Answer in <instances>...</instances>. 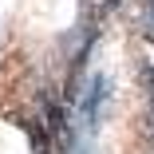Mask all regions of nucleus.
Wrapping results in <instances>:
<instances>
[{"mask_svg": "<svg viewBox=\"0 0 154 154\" xmlns=\"http://www.w3.org/2000/svg\"><path fill=\"white\" fill-rule=\"evenodd\" d=\"M107 75H95L87 83V91H83V103H79V111H83V131L87 134H95L99 131V122H103V111H107Z\"/></svg>", "mask_w": 154, "mask_h": 154, "instance_id": "nucleus-1", "label": "nucleus"}, {"mask_svg": "<svg viewBox=\"0 0 154 154\" xmlns=\"http://www.w3.org/2000/svg\"><path fill=\"white\" fill-rule=\"evenodd\" d=\"M115 4H119V0H95V16H103V12H111Z\"/></svg>", "mask_w": 154, "mask_h": 154, "instance_id": "nucleus-2", "label": "nucleus"}, {"mask_svg": "<svg viewBox=\"0 0 154 154\" xmlns=\"http://www.w3.org/2000/svg\"><path fill=\"white\" fill-rule=\"evenodd\" d=\"M146 28L154 32V0H150V12H146Z\"/></svg>", "mask_w": 154, "mask_h": 154, "instance_id": "nucleus-3", "label": "nucleus"}]
</instances>
